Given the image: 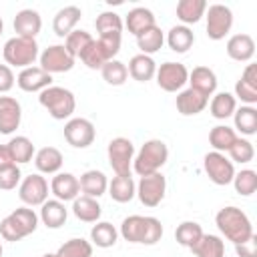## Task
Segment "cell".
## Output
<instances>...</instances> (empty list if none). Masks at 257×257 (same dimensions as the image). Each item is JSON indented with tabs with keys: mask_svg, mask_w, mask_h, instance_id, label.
Instances as JSON below:
<instances>
[{
	"mask_svg": "<svg viewBox=\"0 0 257 257\" xmlns=\"http://www.w3.org/2000/svg\"><path fill=\"white\" fill-rule=\"evenodd\" d=\"M215 225L217 229L223 233V237L231 243H243L247 241L249 237H253V225H251V219L247 217L245 211H241L239 207L235 205H229V207H223L217 211L215 215Z\"/></svg>",
	"mask_w": 257,
	"mask_h": 257,
	"instance_id": "cell-2",
	"label": "cell"
},
{
	"mask_svg": "<svg viewBox=\"0 0 257 257\" xmlns=\"http://www.w3.org/2000/svg\"><path fill=\"white\" fill-rule=\"evenodd\" d=\"M38 44L36 38H24V36H12L10 40H6L4 48H2V56L6 60V64L12 68H28L34 64V60L38 58Z\"/></svg>",
	"mask_w": 257,
	"mask_h": 257,
	"instance_id": "cell-5",
	"label": "cell"
},
{
	"mask_svg": "<svg viewBox=\"0 0 257 257\" xmlns=\"http://www.w3.org/2000/svg\"><path fill=\"white\" fill-rule=\"evenodd\" d=\"M122 24L126 26V30H128L133 36H139V34H143L145 30H149L151 26H155L157 22H155V14H153L149 8L137 6V8L128 10V14H126V18H124Z\"/></svg>",
	"mask_w": 257,
	"mask_h": 257,
	"instance_id": "cell-26",
	"label": "cell"
},
{
	"mask_svg": "<svg viewBox=\"0 0 257 257\" xmlns=\"http://www.w3.org/2000/svg\"><path fill=\"white\" fill-rule=\"evenodd\" d=\"M128 74L137 80V82H147L155 76L157 72V62L153 60V56H147V54H135L131 60H128V66H126Z\"/></svg>",
	"mask_w": 257,
	"mask_h": 257,
	"instance_id": "cell-29",
	"label": "cell"
},
{
	"mask_svg": "<svg viewBox=\"0 0 257 257\" xmlns=\"http://www.w3.org/2000/svg\"><path fill=\"white\" fill-rule=\"evenodd\" d=\"M38 219L48 227V229H60L66 219H68V209L62 201L58 199H46L40 205V215Z\"/></svg>",
	"mask_w": 257,
	"mask_h": 257,
	"instance_id": "cell-18",
	"label": "cell"
},
{
	"mask_svg": "<svg viewBox=\"0 0 257 257\" xmlns=\"http://www.w3.org/2000/svg\"><path fill=\"white\" fill-rule=\"evenodd\" d=\"M20 181H22V173H20L18 165H10V167L0 169V189L2 191L16 189L20 185Z\"/></svg>",
	"mask_w": 257,
	"mask_h": 257,
	"instance_id": "cell-48",
	"label": "cell"
},
{
	"mask_svg": "<svg viewBox=\"0 0 257 257\" xmlns=\"http://www.w3.org/2000/svg\"><path fill=\"white\" fill-rule=\"evenodd\" d=\"M116 239H118V229L108 221H96L90 229V241H92V245H96L100 249L112 247L116 243Z\"/></svg>",
	"mask_w": 257,
	"mask_h": 257,
	"instance_id": "cell-33",
	"label": "cell"
},
{
	"mask_svg": "<svg viewBox=\"0 0 257 257\" xmlns=\"http://www.w3.org/2000/svg\"><path fill=\"white\" fill-rule=\"evenodd\" d=\"M6 147H8V153H10V157H12V161H14L16 165L30 163L32 157H34V153H36L32 141H30L28 137H24V135L12 137V139L6 143Z\"/></svg>",
	"mask_w": 257,
	"mask_h": 257,
	"instance_id": "cell-32",
	"label": "cell"
},
{
	"mask_svg": "<svg viewBox=\"0 0 257 257\" xmlns=\"http://www.w3.org/2000/svg\"><path fill=\"white\" fill-rule=\"evenodd\" d=\"M203 235V227L197 223V221H183L177 229H175V239L179 245L187 247V249H193L195 243L201 239Z\"/></svg>",
	"mask_w": 257,
	"mask_h": 257,
	"instance_id": "cell-39",
	"label": "cell"
},
{
	"mask_svg": "<svg viewBox=\"0 0 257 257\" xmlns=\"http://www.w3.org/2000/svg\"><path fill=\"white\" fill-rule=\"evenodd\" d=\"M40 28H42V18H40V14L36 10L24 8V10L16 12V16H14V32H16V36L36 38Z\"/></svg>",
	"mask_w": 257,
	"mask_h": 257,
	"instance_id": "cell-19",
	"label": "cell"
},
{
	"mask_svg": "<svg viewBox=\"0 0 257 257\" xmlns=\"http://www.w3.org/2000/svg\"><path fill=\"white\" fill-rule=\"evenodd\" d=\"M2 30H4V22H2V18H0V34H2Z\"/></svg>",
	"mask_w": 257,
	"mask_h": 257,
	"instance_id": "cell-56",
	"label": "cell"
},
{
	"mask_svg": "<svg viewBox=\"0 0 257 257\" xmlns=\"http://www.w3.org/2000/svg\"><path fill=\"white\" fill-rule=\"evenodd\" d=\"M50 193L54 195V199H58L62 203L74 201L80 195L78 179L72 173H56L50 181Z\"/></svg>",
	"mask_w": 257,
	"mask_h": 257,
	"instance_id": "cell-16",
	"label": "cell"
},
{
	"mask_svg": "<svg viewBox=\"0 0 257 257\" xmlns=\"http://www.w3.org/2000/svg\"><path fill=\"white\" fill-rule=\"evenodd\" d=\"M10 215L14 217V221L18 223V227L22 229V233H24L26 237L36 231V227H38V215L34 213V209H30V207L24 205V207L14 209Z\"/></svg>",
	"mask_w": 257,
	"mask_h": 257,
	"instance_id": "cell-44",
	"label": "cell"
},
{
	"mask_svg": "<svg viewBox=\"0 0 257 257\" xmlns=\"http://www.w3.org/2000/svg\"><path fill=\"white\" fill-rule=\"evenodd\" d=\"M235 141H237V133H235V128H231L227 124H217L209 133V145L217 153H227Z\"/></svg>",
	"mask_w": 257,
	"mask_h": 257,
	"instance_id": "cell-37",
	"label": "cell"
},
{
	"mask_svg": "<svg viewBox=\"0 0 257 257\" xmlns=\"http://www.w3.org/2000/svg\"><path fill=\"white\" fill-rule=\"evenodd\" d=\"M118 235L128 243L141 245H155L163 237V225L157 217H143V215H128L122 219Z\"/></svg>",
	"mask_w": 257,
	"mask_h": 257,
	"instance_id": "cell-1",
	"label": "cell"
},
{
	"mask_svg": "<svg viewBox=\"0 0 257 257\" xmlns=\"http://www.w3.org/2000/svg\"><path fill=\"white\" fill-rule=\"evenodd\" d=\"M175 104H177V110H179L183 116H193V114H199V112H203V110L207 108L209 98L189 86V88H183V90L177 94Z\"/></svg>",
	"mask_w": 257,
	"mask_h": 257,
	"instance_id": "cell-17",
	"label": "cell"
},
{
	"mask_svg": "<svg viewBox=\"0 0 257 257\" xmlns=\"http://www.w3.org/2000/svg\"><path fill=\"white\" fill-rule=\"evenodd\" d=\"M235 251L239 257H257V243H255V235L249 237L247 241L243 243H237L235 245Z\"/></svg>",
	"mask_w": 257,
	"mask_h": 257,
	"instance_id": "cell-52",
	"label": "cell"
},
{
	"mask_svg": "<svg viewBox=\"0 0 257 257\" xmlns=\"http://www.w3.org/2000/svg\"><path fill=\"white\" fill-rule=\"evenodd\" d=\"M40 257H56V253H44V255H40Z\"/></svg>",
	"mask_w": 257,
	"mask_h": 257,
	"instance_id": "cell-55",
	"label": "cell"
},
{
	"mask_svg": "<svg viewBox=\"0 0 257 257\" xmlns=\"http://www.w3.org/2000/svg\"><path fill=\"white\" fill-rule=\"evenodd\" d=\"M92 40H94V38H92L90 32H86V30H76V28H74V30L64 38V44H62V46H64L66 52L76 60V58L80 56V52H82Z\"/></svg>",
	"mask_w": 257,
	"mask_h": 257,
	"instance_id": "cell-41",
	"label": "cell"
},
{
	"mask_svg": "<svg viewBox=\"0 0 257 257\" xmlns=\"http://www.w3.org/2000/svg\"><path fill=\"white\" fill-rule=\"evenodd\" d=\"M227 153H229V157H231V159H229L231 163H241V165L251 163L253 157H255L253 143H251L249 139H241V137H237V141L233 143V147H231Z\"/></svg>",
	"mask_w": 257,
	"mask_h": 257,
	"instance_id": "cell-43",
	"label": "cell"
},
{
	"mask_svg": "<svg viewBox=\"0 0 257 257\" xmlns=\"http://www.w3.org/2000/svg\"><path fill=\"white\" fill-rule=\"evenodd\" d=\"M203 169H205L207 177L219 187L229 185L235 177V167L229 161V157H225V153H217V151L207 153L203 157Z\"/></svg>",
	"mask_w": 257,
	"mask_h": 257,
	"instance_id": "cell-9",
	"label": "cell"
},
{
	"mask_svg": "<svg viewBox=\"0 0 257 257\" xmlns=\"http://www.w3.org/2000/svg\"><path fill=\"white\" fill-rule=\"evenodd\" d=\"M233 187L241 197H251L257 191V173L253 169H241L233 177Z\"/></svg>",
	"mask_w": 257,
	"mask_h": 257,
	"instance_id": "cell-42",
	"label": "cell"
},
{
	"mask_svg": "<svg viewBox=\"0 0 257 257\" xmlns=\"http://www.w3.org/2000/svg\"><path fill=\"white\" fill-rule=\"evenodd\" d=\"M80 60H82V64L84 66H88L90 70H100L102 68V64L104 62H108L106 60V56L102 54V50H100V46H98V42H96V38L80 52V56H78Z\"/></svg>",
	"mask_w": 257,
	"mask_h": 257,
	"instance_id": "cell-46",
	"label": "cell"
},
{
	"mask_svg": "<svg viewBox=\"0 0 257 257\" xmlns=\"http://www.w3.org/2000/svg\"><path fill=\"white\" fill-rule=\"evenodd\" d=\"M106 157L108 165L112 167L114 175H131L133 169V159H135V145L131 139L116 137L108 143L106 147Z\"/></svg>",
	"mask_w": 257,
	"mask_h": 257,
	"instance_id": "cell-6",
	"label": "cell"
},
{
	"mask_svg": "<svg viewBox=\"0 0 257 257\" xmlns=\"http://www.w3.org/2000/svg\"><path fill=\"white\" fill-rule=\"evenodd\" d=\"M108 195L116 203H128L137 195V183L131 175H114L112 181H108Z\"/></svg>",
	"mask_w": 257,
	"mask_h": 257,
	"instance_id": "cell-25",
	"label": "cell"
},
{
	"mask_svg": "<svg viewBox=\"0 0 257 257\" xmlns=\"http://www.w3.org/2000/svg\"><path fill=\"white\" fill-rule=\"evenodd\" d=\"M94 26H96V32L98 34H108V32H122V18L116 14V12H110V10H104L96 16L94 20Z\"/></svg>",
	"mask_w": 257,
	"mask_h": 257,
	"instance_id": "cell-45",
	"label": "cell"
},
{
	"mask_svg": "<svg viewBox=\"0 0 257 257\" xmlns=\"http://www.w3.org/2000/svg\"><path fill=\"white\" fill-rule=\"evenodd\" d=\"M72 213L76 219H80L84 223H96L102 215V207L96 199L86 197V195H78L72 201Z\"/></svg>",
	"mask_w": 257,
	"mask_h": 257,
	"instance_id": "cell-27",
	"label": "cell"
},
{
	"mask_svg": "<svg viewBox=\"0 0 257 257\" xmlns=\"http://www.w3.org/2000/svg\"><path fill=\"white\" fill-rule=\"evenodd\" d=\"M233 96L239 98L241 102L253 106V104L257 102V86H253V84H249V82H245V80L239 78V80L235 82V94H233Z\"/></svg>",
	"mask_w": 257,
	"mask_h": 257,
	"instance_id": "cell-50",
	"label": "cell"
},
{
	"mask_svg": "<svg viewBox=\"0 0 257 257\" xmlns=\"http://www.w3.org/2000/svg\"><path fill=\"white\" fill-rule=\"evenodd\" d=\"M227 54L237 62H249L255 54V40L251 34H233L227 40Z\"/></svg>",
	"mask_w": 257,
	"mask_h": 257,
	"instance_id": "cell-20",
	"label": "cell"
},
{
	"mask_svg": "<svg viewBox=\"0 0 257 257\" xmlns=\"http://www.w3.org/2000/svg\"><path fill=\"white\" fill-rule=\"evenodd\" d=\"M167 44L173 52L177 54H185L189 52V48H193L195 44V34L189 26H183V24H177L173 26L169 32H167Z\"/></svg>",
	"mask_w": 257,
	"mask_h": 257,
	"instance_id": "cell-28",
	"label": "cell"
},
{
	"mask_svg": "<svg viewBox=\"0 0 257 257\" xmlns=\"http://www.w3.org/2000/svg\"><path fill=\"white\" fill-rule=\"evenodd\" d=\"M16 84L24 92H42L44 88L52 86V74L44 72L40 66H28L18 72Z\"/></svg>",
	"mask_w": 257,
	"mask_h": 257,
	"instance_id": "cell-14",
	"label": "cell"
},
{
	"mask_svg": "<svg viewBox=\"0 0 257 257\" xmlns=\"http://www.w3.org/2000/svg\"><path fill=\"white\" fill-rule=\"evenodd\" d=\"M10 165H16V163L12 161V157H10V153H8V147H6V145H0V169L10 167Z\"/></svg>",
	"mask_w": 257,
	"mask_h": 257,
	"instance_id": "cell-54",
	"label": "cell"
},
{
	"mask_svg": "<svg viewBox=\"0 0 257 257\" xmlns=\"http://www.w3.org/2000/svg\"><path fill=\"white\" fill-rule=\"evenodd\" d=\"M235 108H237V98L231 92H217L211 98V104H209L211 116L217 118V120H225V118L233 116Z\"/></svg>",
	"mask_w": 257,
	"mask_h": 257,
	"instance_id": "cell-35",
	"label": "cell"
},
{
	"mask_svg": "<svg viewBox=\"0 0 257 257\" xmlns=\"http://www.w3.org/2000/svg\"><path fill=\"white\" fill-rule=\"evenodd\" d=\"M80 16H82V10H80L78 6H64V8H60V10L54 14V20H52V30H54V34H56L58 38H66V36L74 30V26L78 24Z\"/></svg>",
	"mask_w": 257,
	"mask_h": 257,
	"instance_id": "cell-22",
	"label": "cell"
},
{
	"mask_svg": "<svg viewBox=\"0 0 257 257\" xmlns=\"http://www.w3.org/2000/svg\"><path fill=\"white\" fill-rule=\"evenodd\" d=\"M38 102L48 110V114L56 120L70 118L76 108V98L72 90L64 86H48L42 92H38Z\"/></svg>",
	"mask_w": 257,
	"mask_h": 257,
	"instance_id": "cell-4",
	"label": "cell"
},
{
	"mask_svg": "<svg viewBox=\"0 0 257 257\" xmlns=\"http://www.w3.org/2000/svg\"><path fill=\"white\" fill-rule=\"evenodd\" d=\"M78 185H80V191L86 195V197H92V199H98L106 193L108 189V179L102 171H96V169H90V171H84L78 179Z\"/></svg>",
	"mask_w": 257,
	"mask_h": 257,
	"instance_id": "cell-24",
	"label": "cell"
},
{
	"mask_svg": "<svg viewBox=\"0 0 257 257\" xmlns=\"http://www.w3.org/2000/svg\"><path fill=\"white\" fill-rule=\"evenodd\" d=\"M241 80L257 86V64H247L245 70H243V74H241Z\"/></svg>",
	"mask_w": 257,
	"mask_h": 257,
	"instance_id": "cell-53",
	"label": "cell"
},
{
	"mask_svg": "<svg viewBox=\"0 0 257 257\" xmlns=\"http://www.w3.org/2000/svg\"><path fill=\"white\" fill-rule=\"evenodd\" d=\"M18 197L26 207H40L48 199V181L40 175H28L18 185Z\"/></svg>",
	"mask_w": 257,
	"mask_h": 257,
	"instance_id": "cell-12",
	"label": "cell"
},
{
	"mask_svg": "<svg viewBox=\"0 0 257 257\" xmlns=\"http://www.w3.org/2000/svg\"><path fill=\"white\" fill-rule=\"evenodd\" d=\"M207 10V2L205 0H179L177 4V18L181 20L183 26L189 24H197Z\"/></svg>",
	"mask_w": 257,
	"mask_h": 257,
	"instance_id": "cell-31",
	"label": "cell"
},
{
	"mask_svg": "<svg viewBox=\"0 0 257 257\" xmlns=\"http://www.w3.org/2000/svg\"><path fill=\"white\" fill-rule=\"evenodd\" d=\"M0 257H2V243H0Z\"/></svg>",
	"mask_w": 257,
	"mask_h": 257,
	"instance_id": "cell-57",
	"label": "cell"
},
{
	"mask_svg": "<svg viewBox=\"0 0 257 257\" xmlns=\"http://www.w3.org/2000/svg\"><path fill=\"white\" fill-rule=\"evenodd\" d=\"M0 237L4 239V241H20V239H24L26 235L22 233V229L18 227V223L14 221V217L12 215H6L2 221H0Z\"/></svg>",
	"mask_w": 257,
	"mask_h": 257,
	"instance_id": "cell-49",
	"label": "cell"
},
{
	"mask_svg": "<svg viewBox=\"0 0 257 257\" xmlns=\"http://www.w3.org/2000/svg\"><path fill=\"white\" fill-rule=\"evenodd\" d=\"M38 60H40V68L48 74L68 72L74 66V58L66 52V48L62 44H52V46L44 48L38 54Z\"/></svg>",
	"mask_w": 257,
	"mask_h": 257,
	"instance_id": "cell-13",
	"label": "cell"
},
{
	"mask_svg": "<svg viewBox=\"0 0 257 257\" xmlns=\"http://www.w3.org/2000/svg\"><path fill=\"white\" fill-rule=\"evenodd\" d=\"M163 44H165V34L157 24L137 36V46L141 48V54H147V56L159 52L163 48Z\"/></svg>",
	"mask_w": 257,
	"mask_h": 257,
	"instance_id": "cell-36",
	"label": "cell"
},
{
	"mask_svg": "<svg viewBox=\"0 0 257 257\" xmlns=\"http://www.w3.org/2000/svg\"><path fill=\"white\" fill-rule=\"evenodd\" d=\"M22 120V106L14 96H0V135H12Z\"/></svg>",
	"mask_w": 257,
	"mask_h": 257,
	"instance_id": "cell-15",
	"label": "cell"
},
{
	"mask_svg": "<svg viewBox=\"0 0 257 257\" xmlns=\"http://www.w3.org/2000/svg\"><path fill=\"white\" fill-rule=\"evenodd\" d=\"M207 36L211 40H223L233 26V12L225 4H211L205 10Z\"/></svg>",
	"mask_w": 257,
	"mask_h": 257,
	"instance_id": "cell-8",
	"label": "cell"
},
{
	"mask_svg": "<svg viewBox=\"0 0 257 257\" xmlns=\"http://www.w3.org/2000/svg\"><path fill=\"white\" fill-rule=\"evenodd\" d=\"M102 54L106 56V60H112L118 50H120V42H122V32H108V34H98L96 38Z\"/></svg>",
	"mask_w": 257,
	"mask_h": 257,
	"instance_id": "cell-47",
	"label": "cell"
},
{
	"mask_svg": "<svg viewBox=\"0 0 257 257\" xmlns=\"http://www.w3.org/2000/svg\"><path fill=\"white\" fill-rule=\"evenodd\" d=\"M64 163L62 153L56 147H42L34 153V165L40 175H56Z\"/></svg>",
	"mask_w": 257,
	"mask_h": 257,
	"instance_id": "cell-21",
	"label": "cell"
},
{
	"mask_svg": "<svg viewBox=\"0 0 257 257\" xmlns=\"http://www.w3.org/2000/svg\"><path fill=\"white\" fill-rule=\"evenodd\" d=\"M187 82L191 84V88H195L197 92L205 94L207 98L213 96L215 90H217V76L209 66H195L189 72V80Z\"/></svg>",
	"mask_w": 257,
	"mask_h": 257,
	"instance_id": "cell-23",
	"label": "cell"
},
{
	"mask_svg": "<svg viewBox=\"0 0 257 257\" xmlns=\"http://www.w3.org/2000/svg\"><path fill=\"white\" fill-rule=\"evenodd\" d=\"M165 193H167V179L161 171L153 175H145L137 183V197L145 207L161 205V201L165 199Z\"/></svg>",
	"mask_w": 257,
	"mask_h": 257,
	"instance_id": "cell-7",
	"label": "cell"
},
{
	"mask_svg": "<svg viewBox=\"0 0 257 257\" xmlns=\"http://www.w3.org/2000/svg\"><path fill=\"white\" fill-rule=\"evenodd\" d=\"M16 82V76L8 64H0V94L8 92Z\"/></svg>",
	"mask_w": 257,
	"mask_h": 257,
	"instance_id": "cell-51",
	"label": "cell"
},
{
	"mask_svg": "<svg viewBox=\"0 0 257 257\" xmlns=\"http://www.w3.org/2000/svg\"><path fill=\"white\" fill-rule=\"evenodd\" d=\"M155 76H157V84H159L165 92H181L183 86H185L187 80H189V70H187L185 64L169 60V62H163V64L157 68Z\"/></svg>",
	"mask_w": 257,
	"mask_h": 257,
	"instance_id": "cell-11",
	"label": "cell"
},
{
	"mask_svg": "<svg viewBox=\"0 0 257 257\" xmlns=\"http://www.w3.org/2000/svg\"><path fill=\"white\" fill-rule=\"evenodd\" d=\"M56 257H92V243L82 237L68 239L58 247Z\"/></svg>",
	"mask_w": 257,
	"mask_h": 257,
	"instance_id": "cell-40",
	"label": "cell"
},
{
	"mask_svg": "<svg viewBox=\"0 0 257 257\" xmlns=\"http://www.w3.org/2000/svg\"><path fill=\"white\" fill-rule=\"evenodd\" d=\"M167 161H169V147L161 139H151L135 155V159H133V171L139 177L153 175V173H159L165 167Z\"/></svg>",
	"mask_w": 257,
	"mask_h": 257,
	"instance_id": "cell-3",
	"label": "cell"
},
{
	"mask_svg": "<svg viewBox=\"0 0 257 257\" xmlns=\"http://www.w3.org/2000/svg\"><path fill=\"white\" fill-rule=\"evenodd\" d=\"M233 120H235V128L245 135V137H253L257 133V108L243 104L239 108H235L233 112Z\"/></svg>",
	"mask_w": 257,
	"mask_h": 257,
	"instance_id": "cell-34",
	"label": "cell"
},
{
	"mask_svg": "<svg viewBox=\"0 0 257 257\" xmlns=\"http://www.w3.org/2000/svg\"><path fill=\"white\" fill-rule=\"evenodd\" d=\"M191 251L195 257H225V241L219 235L203 233Z\"/></svg>",
	"mask_w": 257,
	"mask_h": 257,
	"instance_id": "cell-30",
	"label": "cell"
},
{
	"mask_svg": "<svg viewBox=\"0 0 257 257\" xmlns=\"http://www.w3.org/2000/svg\"><path fill=\"white\" fill-rule=\"evenodd\" d=\"M100 74H102V80H104L106 84H110V86H120V84H124L126 78H128L126 64L120 62V60H116V58L104 62L102 68H100Z\"/></svg>",
	"mask_w": 257,
	"mask_h": 257,
	"instance_id": "cell-38",
	"label": "cell"
},
{
	"mask_svg": "<svg viewBox=\"0 0 257 257\" xmlns=\"http://www.w3.org/2000/svg\"><path fill=\"white\" fill-rule=\"evenodd\" d=\"M96 128L88 118L72 116L64 124V141L74 149H86L94 143Z\"/></svg>",
	"mask_w": 257,
	"mask_h": 257,
	"instance_id": "cell-10",
	"label": "cell"
}]
</instances>
